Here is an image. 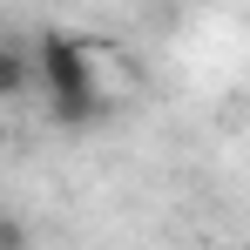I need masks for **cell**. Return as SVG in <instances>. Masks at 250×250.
<instances>
[{
  "instance_id": "cell-1",
  "label": "cell",
  "mask_w": 250,
  "mask_h": 250,
  "mask_svg": "<svg viewBox=\"0 0 250 250\" xmlns=\"http://www.w3.org/2000/svg\"><path fill=\"white\" fill-rule=\"evenodd\" d=\"M27 61H34V88L47 95V115L61 128H88L102 115V82H95V61L75 34H41L27 47Z\"/></svg>"
},
{
  "instance_id": "cell-2",
  "label": "cell",
  "mask_w": 250,
  "mask_h": 250,
  "mask_svg": "<svg viewBox=\"0 0 250 250\" xmlns=\"http://www.w3.org/2000/svg\"><path fill=\"white\" fill-rule=\"evenodd\" d=\"M21 95H34V61L27 47L0 41V102H21Z\"/></svg>"
},
{
  "instance_id": "cell-3",
  "label": "cell",
  "mask_w": 250,
  "mask_h": 250,
  "mask_svg": "<svg viewBox=\"0 0 250 250\" xmlns=\"http://www.w3.org/2000/svg\"><path fill=\"white\" fill-rule=\"evenodd\" d=\"M0 250H34V230H27L14 209H0Z\"/></svg>"
}]
</instances>
